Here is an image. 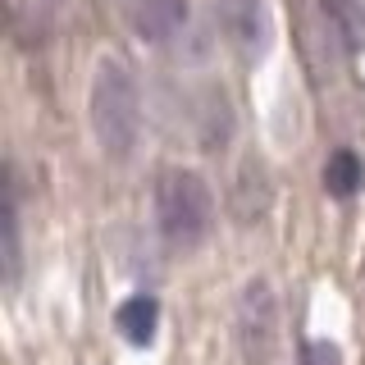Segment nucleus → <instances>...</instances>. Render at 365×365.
<instances>
[{
	"mask_svg": "<svg viewBox=\"0 0 365 365\" xmlns=\"http://www.w3.org/2000/svg\"><path fill=\"white\" fill-rule=\"evenodd\" d=\"M319 5H324V19H329V28L338 32L342 51L361 55L365 51V5L361 0H319Z\"/></svg>",
	"mask_w": 365,
	"mask_h": 365,
	"instance_id": "0eeeda50",
	"label": "nucleus"
},
{
	"mask_svg": "<svg viewBox=\"0 0 365 365\" xmlns=\"http://www.w3.org/2000/svg\"><path fill=\"white\" fill-rule=\"evenodd\" d=\"M215 14H220V28H224V37L233 41V51H242L247 60H256L269 46L265 0H215Z\"/></svg>",
	"mask_w": 365,
	"mask_h": 365,
	"instance_id": "20e7f679",
	"label": "nucleus"
},
{
	"mask_svg": "<svg viewBox=\"0 0 365 365\" xmlns=\"http://www.w3.org/2000/svg\"><path fill=\"white\" fill-rule=\"evenodd\" d=\"M302 365H342L334 342H306L302 347Z\"/></svg>",
	"mask_w": 365,
	"mask_h": 365,
	"instance_id": "9b49d317",
	"label": "nucleus"
},
{
	"mask_svg": "<svg viewBox=\"0 0 365 365\" xmlns=\"http://www.w3.org/2000/svg\"><path fill=\"white\" fill-rule=\"evenodd\" d=\"M237 347H242L247 365H269L279 351V297H274L269 279H247L237 292Z\"/></svg>",
	"mask_w": 365,
	"mask_h": 365,
	"instance_id": "7ed1b4c3",
	"label": "nucleus"
},
{
	"mask_svg": "<svg viewBox=\"0 0 365 365\" xmlns=\"http://www.w3.org/2000/svg\"><path fill=\"white\" fill-rule=\"evenodd\" d=\"M5 283H19V192H14V174H5Z\"/></svg>",
	"mask_w": 365,
	"mask_h": 365,
	"instance_id": "9d476101",
	"label": "nucleus"
},
{
	"mask_svg": "<svg viewBox=\"0 0 365 365\" xmlns=\"http://www.w3.org/2000/svg\"><path fill=\"white\" fill-rule=\"evenodd\" d=\"M114 324H119V334L133 342V347H146V342L155 338V324H160V306L155 297H128V302L119 306V315H114Z\"/></svg>",
	"mask_w": 365,
	"mask_h": 365,
	"instance_id": "6e6552de",
	"label": "nucleus"
},
{
	"mask_svg": "<svg viewBox=\"0 0 365 365\" xmlns=\"http://www.w3.org/2000/svg\"><path fill=\"white\" fill-rule=\"evenodd\" d=\"M155 220H160V233L178 247H192L210 233L215 224V192L205 187V178L197 169H160L155 178Z\"/></svg>",
	"mask_w": 365,
	"mask_h": 365,
	"instance_id": "f03ea898",
	"label": "nucleus"
},
{
	"mask_svg": "<svg viewBox=\"0 0 365 365\" xmlns=\"http://www.w3.org/2000/svg\"><path fill=\"white\" fill-rule=\"evenodd\" d=\"M187 23V0H137L133 9V28L142 41H174Z\"/></svg>",
	"mask_w": 365,
	"mask_h": 365,
	"instance_id": "423d86ee",
	"label": "nucleus"
},
{
	"mask_svg": "<svg viewBox=\"0 0 365 365\" xmlns=\"http://www.w3.org/2000/svg\"><path fill=\"white\" fill-rule=\"evenodd\" d=\"M361 182H365V165L356 151H334L324 160V187L334 197H356Z\"/></svg>",
	"mask_w": 365,
	"mask_h": 365,
	"instance_id": "1a4fd4ad",
	"label": "nucleus"
},
{
	"mask_svg": "<svg viewBox=\"0 0 365 365\" xmlns=\"http://www.w3.org/2000/svg\"><path fill=\"white\" fill-rule=\"evenodd\" d=\"M274 205V182H269V169L265 160L247 155L242 169L233 174V192H228V215H233L237 224H256L260 215H265Z\"/></svg>",
	"mask_w": 365,
	"mask_h": 365,
	"instance_id": "39448f33",
	"label": "nucleus"
},
{
	"mask_svg": "<svg viewBox=\"0 0 365 365\" xmlns=\"http://www.w3.org/2000/svg\"><path fill=\"white\" fill-rule=\"evenodd\" d=\"M91 133H96L101 151L106 155H128L137 146V133H142V96H137V83L128 73L123 60H101L96 78H91Z\"/></svg>",
	"mask_w": 365,
	"mask_h": 365,
	"instance_id": "f257e3e1",
	"label": "nucleus"
}]
</instances>
